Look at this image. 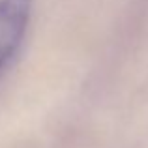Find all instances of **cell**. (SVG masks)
<instances>
[{"mask_svg":"<svg viewBox=\"0 0 148 148\" xmlns=\"http://www.w3.org/2000/svg\"><path fill=\"white\" fill-rule=\"evenodd\" d=\"M30 13L32 0H0V75L21 49Z\"/></svg>","mask_w":148,"mask_h":148,"instance_id":"obj_1","label":"cell"}]
</instances>
